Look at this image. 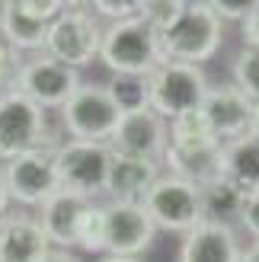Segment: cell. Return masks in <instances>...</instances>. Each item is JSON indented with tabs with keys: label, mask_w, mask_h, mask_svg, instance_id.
Returning a JSON list of instances; mask_svg holds the SVG:
<instances>
[{
	"label": "cell",
	"mask_w": 259,
	"mask_h": 262,
	"mask_svg": "<svg viewBox=\"0 0 259 262\" xmlns=\"http://www.w3.org/2000/svg\"><path fill=\"white\" fill-rule=\"evenodd\" d=\"M240 262H259V240H253L250 246H243Z\"/></svg>",
	"instance_id": "obj_35"
},
{
	"label": "cell",
	"mask_w": 259,
	"mask_h": 262,
	"mask_svg": "<svg viewBox=\"0 0 259 262\" xmlns=\"http://www.w3.org/2000/svg\"><path fill=\"white\" fill-rule=\"evenodd\" d=\"M205 4H208V10L221 23H243V16L250 13L247 0H240V4H237V0H205Z\"/></svg>",
	"instance_id": "obj_28"
},
{
	"label": "cell",
	"mask_w": 259,
	"mask_h": 262,
	"mask_svg": "<svg viewBox=\"0 0 259 262\" xmlns=\"http://www.w3.org/2000/svg\"><path fill=\"white\" fill-rule=\"evenodd\" d=\"M4 176L10 202L19 208H38L61 189L55 173V147H38L23 157H13L10 163H4Z\"/></svg>",
	"instance_id": "obj_11"
},
{
	"label": "cell",
	"mask_w": 259,
	"mask_h": 262,
	"mask_svg": "<svg viewBox=\"0 0 259 262\" xmlns=\"http://www.w3.org/2000/svg\"><path fill=\"white\" fill-rule=\"evenodd\" d=\"M16 71H19V55L4 42V38H0V93H7V90L13 86Z\"/></svg>",
	"instance_id": "obj_29"
},
{
	"label": "cell",
	"mask_w": 259,
	"mask_h": 262,
	"mask_svg": "<svg viewBox=\"0 0 259 262\" xmlns=\"http://www.w3.org/2000/svg\"><path fill=\"white\" fill-rule=\"evenodd\" d=\"M42 262H83V259L77 256L74 250H48Z\"/></svg>",
	"instance_id": "obj_33"
},
{
	"label": "cell",
	"mask_w": 259,
	"mask_h": 262,
	"mask_svg": "<svg viewBox=\"0 0 259 262\" xmlns=\"http://www.w3.org/2000/svg\"><path fill=\"white\" fill-rule=\"evenodd\" d=\"M10 189H7V176H4V166H0V217L10 211Z\"/></svg>",
	"instance_id": "obj_34"
},
{
	"label": "cell",
	"mask_w": 259,
	"mask_h": 262,
	"mask_svg": "<svg viewBox=\"0 0 259 262\" xmlns=\"http://www.w3.org/2000/svg\"><path fill=\"white\" fill-rule=\"evenodd\" d=\"M163 166L170 176L202 189L224 176V144H202V147H173V144H166Z\"/></svg>",
	"instance_id": "obj_17"
},
{
	"label": "cell",
	"mask_w": 259,
	"mask_h": 262,
	"mask_svg": "<svg viewBox=\"0 0 259 262\" xmlns=\"http://www.w3.org/2000/svg\"><path fill=\"white\" fill-rule=\"evenodd\" d=\"M160 38V55L163 61L176 64H196L202 68L205 61H211L218 55V48L224 42V23L208 10L205 0H186V10Z\"/></svg>",
	"instance_id": "obj_2"
},
{
	"label": "cell",
	"mask_w": 259,
	"mask_h": 262,
	"mask_svg": "<svg viewBox=\"0 0 259 262\" xmlns=\"http://www.w3.org/2000/svg\"><path fill=\"white\" fill-rule=\"evenodd\" d=\"M224 179L247 195L259 192V141L253 135L224 144Z\"/></svg>",
	"instance_id": "obj_20"
},
{
	"label": "cell",
	"mask_w": 259,
	"mask_h": 262,
	"mask_svg": "<svg viewBox=\"0 0 259 262\" xmlns=\"http://www.w3.org/2000/svg\"><path fill=\"white\" fill-rule=\"evenodd\" d=\"M58 135L51 131L48 112L38 109L16 90L0 93V166L13 157H23L38 147H58Z\"/></svg>",
	"instance_id": "obj_3"
},
{
	"label": "cell",
	"mask_w": 259,
	"mask_h": 262,
	"mask_svg": "<svg viewBox=\"0 0 259 262\" xmlns=\"http://www.w3.org/2000/svg\"><path fill=\"white\" fill-rule=\"evenodd\" d=\"M51 243L45 240L35 214L7 211L0 217V262H42Z\"/></svg>",
	"instance_id": "obj_16"
},
{
	"label": "cell",
	"mask_w": 259,
	"mask_h": 262,
	"mask_svg": "<svg viewBox=\"0 0 259 262\" xmlns=\"http://www.w3.org/2000/svg\"><path fill=\"white\" fill-rule=\"evenodd\" d=\"M58 112H61L58 128L68 135V141H93V144H109L115 125L122 119L106 83H80Z\"/></svg>",
	"instance_id": "obj_5"
},
{
	"label": "cell",
	"mask_w": 259,
	"mask_h": 262,
	"mask_svg": "<svg viewBox=\"0 0 259 262\" xmlns=\"http://www.w3.org/2000/svg\"><path fill=\"white\" fill-rule=\"evenodd\" d=\"M150 214L141 202H102V243L106 256L141 259L157 240Z\"/></svg>",
	"instance_id": "obj_10"
},
{
	"label": "cell",
	"mask_w": 259,
	"mask_h": 262,
	"mask_svg": "<svg viewBox=\"0 0 259 262\" xmlns=\"http://www.w3.org/2000/svg\"><path fill=\"white\" fill-rule=\"evenodd\" d=\"M87 7L93 10L96 19H106L112 26V23L135 19L141 13V0H93V4H87Z\"/></svg>",
	"instance_id": "obj_27"
},
{
	"label": "cell",
	"mask_w": 259,
	"mask_h": 262,
	"mask_svg": "<svg viewBox=\"0 0 259 262\" xmlns=\"http://www.w3.org/2000/svg\"><path fill=\"white\" fill-rule=\"evenodd\" d=\"M99 64L112 77H150L163 64L160 38L141 16L112 23L102 29Z\"/></svg>",
	"instance_id": "obj_1"
},
{
	"label": "cell",
	"mask_w": 259,
	"mask_h": 262,
	"mask_svg": "<svg viewBox=\"0 0 259 262\" xmlns=\"http://www.w3.org/2000/svg\"><path fill=\"white\" fill-rule=\"evenodd\" d=\"M157 179H160V163L112 154L102 195H109V202H141Z\"/></svg>",
	"instance_id": "obj_18"
},
{
	"label": "cell",
	"mask_w": 259,
	"mask_h": 262,
	"mask_svg": "<svg viewBox=\"0 0 259 262\" xmlns=\"http://www.w3.org/2000/svg\"><path fill=\"white\" fill-rule=\"evenodd\" d=\"M144 211L150 214L154 227L166 233H189L202 221V199L199 189L189 182L176 179L170 173H160V179L147 189V195L141 199Z\"/></svg>",
	"instance_id": "obj_9"
},
{
	"label": "cell",
	"mask_w": 259,
	"mask_h": 262,
	"mask_svg": "<svg viewBox=\"0 0 259 262\" xmlns=\"http://www.w3.org/2000/svg\"><path fill=\"white\" fill-rule=\"evenodd\" d=\"M45 35H48V23H38L29 16L23 7V0H4L0 4V38L16 51H32L42 55L45 51Z\"/></svg>",
	"instance_id": "obj_19"
},
{
	"label": "cell",
	"mask_w": 259,
	"mask_h": 262,
	"mask_svg": "<svg viewBox=\"0 0 259 262\" xmlns=\"http://www.w3.org/2000/svg\"><path fill=\"white\" fill-rule=\"evenodd\" d=\"M166 144H170L166 119H160L154 109H138V112H125L119 119V125H115L112 138H109V150L138 157V160H154L163 166Z\"/></svg>",
	"instance_id": "obj_12"
},
{
	"label": "cell",
	"mask_w": 259,
	"mask_h": 262,
	"mask_svg": "<svg viewBox=\"0 0 259 262\" xmlns=\"http://www.w3.org/2000/svg\"><path fill=\"white\" fill-rule=\"evenodd\" d=\"M199 199H202V221H211V224H224V227H234L240 221V208L247 192H240L230 179H214L208 186L199 189Z\"/></svg>",
	"instance_id": "obj_21"
},
{
	"label": "cell",
	"mask_w": 259,
	"mask_h": 262,
	"mask_svg": "<svg viewBox=\"0 0 259 262\" xmlns=\"http://www.w3.org/2000/svg\"><path fill=\"white\" fill-rule=\"evenodd\" d=\"M240 237L234 227L199 221L189 233L179 240L176 262H240Z\"/></svg>",
	"instance_id": "obj_15"
},
{
	"label": "cell",
	"mask_w": 259,
	"mask_h": 262,
	"mask_svg": "<svg viewBox=\"0 0 259 262\" xmlns=\"http://www.w3.org/2000/svg\"><path fill=\"white\" fill-rule=\"evenodd\" d=\"M112 150L109 144L93 141H61L55 147V173L58 186L64 192L83 195L96 202V195L106 192V173H109Z\"/></svg>",
	"instance_id": "obj_7"
},
{
	"label": "cell",
	"mask_w": 259,
	"mask_h": 262,
	"mask_svg": "<svg viewBox=\"0 0 259 262\" xmlns=\"http://www.w3.org/2000/svg\"><path fill=\"white\" fill-rule=\"evenodd\" d=\"M99 262H144V259H125V256H102Z\"/></svg>",
	"instance_id": "obj_37"
},
{
	"label": "cell",
	"mask_w": 259,
	"mask_h": 262,
	"mask_svg": "<svg viewBox=\"0 0 259 262\" xmlns=\"http://www.w3.org/2000/svg\"><path fill=\"white\" fill-rule=\"evenodd\" d=\"M23 7L38 23H51L55 16H61V10L68 7V4H61V0H23Z\"/></svg>",
	"instance_id": "obj_31"
},
{
	"label": "cell",
	"mask_w": 259,
	"mask_h": 262,
	"mask_svg": "<svg viewBox=\"0 0 259 262\" xmlns=\"http://www.w3.org/2000/svg\"><path fill=\"white\" fill-rule=\"evenodd\" d=\"M240 35H243V48H259V0L250 4V13L240 23Z\"/></svg>",
	"instance_id": "obj_32"
},
{
	"label": "cell",
	"mask_w": 259,
	"mask_h": 262,
	"mask_svg": "<svg viewBox=\"0 0 259 262\" xmlns=\"http://www.w3.org/2000/svg\"><path fill=\"white\" fill-rule=\"evenodd\" d=\"M106 90H109L115 109H119L122 115L125 112H138V109H150L147 77H109Z\"/></svg>",
	"instance_id": "obj_23"
},
{
	"label": "cell",
	"mask_w": 259,
	"mask_h": 262,
	"mask_svg": "<svg viewBox=\"0 0 259 262\" xmlns=\"http://www.w3.org/2000/svg\"><path fill=\"white\" fill-rule=\"evenodd\" d=\"M166 128H170V144H173V147H202V144H221V141L211 135V128H208V122H205L202 109L186 112V115H179V119L166 122Z\"/></svg>",
	"instance_id": "obj_22"
},
{
	"label": "cell",
	"mask_w": 259,
	"mask_h": 262,
	"mask_svg": "<svg viewBox=\"0 0 259 262\" xmlns=\"http://www.w3.org/2000/svg\"><path fill=\"white\" fill-rule=\"evenodd\" d=\"M230 71H234V86L250 102H259V48H240Z\"/></svg>",
	"instance_id": "obj_24"
},
{
	"label": "cell",
	"mask_w": 259,
	"mask_h": 262,
	"mask_svg": "<svg viewBox=\"0 0 259 262\" xmlns=\"http://www.w3.org/2000/svg\"><path fill=\"white\" fill-rule=\"evenodd\" d=\"M237 224L250 233L253 240H259V192H250L243 199V208H240V221Z\"/></svg>",
	"instance_id": "obj_30"
},
{
	"label": "cell",
	"mask_w": 259,
	"mask_h": 262,
	"mask_svg": "<svg viewBox=\"0 0 259 262\" xmlns=\"http://www.w3.org/2000/svg\"><path fill=\"white\" fill-rule=\"evenodd\" d=\"M183 10H186V0H141V13H138V16L160 35V32H166L179 16H183Z\"/></svg>",
	"instance_id": "obj_25"
},
{
	"label": "cell",
	"mask_w": 259,
	"mask_h": 262,
	"mask_svg": "<svg viewBox=\"0 0 259 262\" xmlns=\"http://www.w3.org/2000/svg\"><path fill=\"white\" fill-rule=\"evenodd\" d=\"M202 115L208 122L211 135L230 144L243 135H250V119H253V102L240 93L234 83H214L202 99Z\"/></svg>",
	"instance_id": "obj_13"
},
{
	"label": "cell",
	"mask_w": 259,
	"mask_h": 262,
	"mask_svg": "<svg viewBox=\"0 0 259 262\" xmlns=\"http://www.w3.org/2000/svg\"><path fill=\"white\" fill-rule=\"evenodd\" d=\"M77 250L106 253V243H102V205L99 202H90V208L80 217V227H77Z\"/></svg>",
	"instance_id": "obj_26"
},
{
	"label": "cell",
	"mask_w": 259,
	"mask_h": 262,
	"mask_svg": "<svg viewBox=\"0 0 259 262\" xmlns=\"http://www.w3.org/2000/svg\"><path fill=\"white\" fill-rule=\"evenodd\" d=\"M90 208V199L74 192L58 189L48 202H42L35 208V221L42 227L45 240L51 243V250H74L77 246V227H80V217Z\"/></svg>",
	"instance_id": "obj_14"
},
{
	"label": "cell",
	"mask_w": 259,
	"mask_h": 262,
	"mask_svg": "<svg viewBox=\"0 0 259 262\" xmlns=\"http://www.w3.org/2000/svg\"><path fill=\"white\" fill-rule=\"evenodd\" d=\"M102 26L93 10L87 4H68L61 10V16L48 23L45 35V55L55 58L68 68L80 71L99 61V45H102Z\"/></svg>",
	"instance_id": "obj_4"
},
{
	"label": "cell",
	"mask_w": 259,
	"mask_h": 262,
	"mask_svg": "<svg viewBox=\"0 0 259 262\" xmlns=\"http://www.w3.org/2000/svg\"><path fill=\"white\" fill-rule=\"evenodd\" d=\"M208 77L196 64H176V61H163L157 71L147 77V96H150V109L160 119L173 122L186 112L202 109V99L208 93Z\"/></svg>",
	"instance_id": "obj_6"
},
{
	"label": "cell",
	"mask_w": 259,
	"mask_h": 262,
	"mask_svg": "<svg viewBox=\"0 0 259 262\" xmlns=\"http://www.w3.org/2000/svg\"><path fill=\"white\" fill-rule=\"evenodd\" d=\"M250 135L259 141V102H253V119H250Z\"/></svg>",
	"instance_id": "obj_36"
},
{
	"label": "cell",
	"mask_w": 259,
	"mask_h": 262,
	"mask_svg": "<svg viewBox=\"0 0 259 262\" xmlns=\"http://www.w3.org/2000/svg\"><path fill=\"white\" fill-rule=\"evenodd\" d=\"M80 71L68 68L55 58H48L45 51L42 55H32L19 61V71L13 77V90L23 93L29 102H35L38 109H61L64 102L74 96V90L80 86Z\"/></svg>",
	"instance_id": "obj_8"
}]
</instances>
